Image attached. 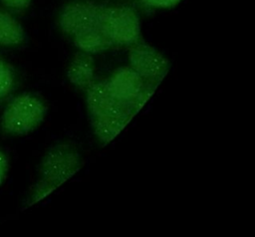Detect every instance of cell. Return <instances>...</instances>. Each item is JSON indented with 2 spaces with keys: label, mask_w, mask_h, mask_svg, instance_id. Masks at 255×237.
Masks as SVG:
<instances>
[{
  "label": "cell",
  "mask_w": 255,
  "mask_h": 237,
  "mask_svg": "<svg viewBox=\"0 0 255 237\" xmlns=\"http://www.w3.org/2000/svg\"><path fill=\"white\" fill-rule=\"evenodd\" d=\"M86 95L93 129L103 143L116 138L136 115L113 95L106 80L93 82Z\"/></svg>",
  "instance_id": "cell-1"
},
{
  "label": "cell",
  "mask_w": 255,
  "mask_h": 237,
  "mask_svg": "<svg viewBox=\"0 0 255 237\" xmlns=\"http://www.w3.org/2000/svg\"><path fill=\"white\" fill-rule=\"evenodd\" d=\"M46 114L47 107L38 96L24 93L7 104L1 116V127L8 134H26L40 125Z\"/></svg>",
  "instance_id": "cell-2"
},
{
  "label": "cell",
  "mask_w": 255,
  "mask_h": 237,
  "mask_svg": "<svg viewBox=\"0 0 255 237\" xmlns=\"http://www.w3.org/2000/svg\"><path fill=\"white\" fill-rule=\"evenodd\" d=\"M82 159L78 150L69 143L52 146L44 155L40 168L39 180L53 192L70 179L81 167Z\"/></svg>",
  "instance_id": "cell-3"
},
{
  "label": "cell",
  "mask_w": 255,
  "mask_h": 237,
  "mask_svg": "<svg viewBox=\"0 0 255 237\" xmlns=\"http://www.w3.org/2000/svg\"><path fill=\"white\" fill-rule=\"evenodd\" d=\"M100 26L113 46H131L140 37L139 17L128 6H103Z\"/></svg>",
  "instance_id": "cell-4"
},
{
  "label": "cell",
  "mask_w": 255,
  "mask_h": 237,
  "mask_svg": "<svg viewBox=\"0 0 255 237\" xmlns=\"http://www.w3.org/2000/svg\"><path fill=\"white\" fill-rule=\"evenodd\" d=\"M106 81L113 95L136 114L157 88L156 85L141 78L129 66L117 69Z\"/></svg>",
  "instance_id": "cell-5"
},
{
  "label": "cell",
  "mask_w": 255,
  "mask_h": 237,
  "mask_svg": "<svg viewBox=\"0 0 255 237\" xmlns=\"http://www.w3.org/2000/svg\"><path fill=\"white\" fill-rule=\"evenodd\" d=\"M129 67L145 81L158 86L166 76L168 60L154 47L146 43H135L129 46Z\"/></svg>",
  "instance_id": "cell-6"
},
{
  "label": "cell",
  "mask_w": 255,
  "mask_h": 237,
  "mask_svg": "<svg viewBox=\"0 0 255 237\" xmlns=\"http://www.w3.org/2000/svg\"><path fill=\"white\" fill-rule=\"evenodd\" d=\"M103 6L93 1H74L61 11L59 25L63 33L74 37L100 25Z\"/></svg>",
  "instance_id": "cell-7"
},
{
  "label": "cell",
  "mask_w": 255,
  "mask_h": 237,
  "mask_svg": "<svg viewBox=\"0 0 255 237\" xmlns=\"http://www.w3.org/2000/svg\"><path fill=\"white\" fill-rule=\"evenodd\" d=\"M96 65L91 54L80 51L77 53L68 69L69 81L80 89H87L96 81Z\"/></svg>",
  "instance_id": "cell-8"
},
{
  "label": "cell",
  "mask_w": 255,
  "mask_h": 237,
  "mask_svg": "<svg viewBox=\"0 0 255 237\" xmlns=\"http://www.w3.org/2000/svg\"><path fill=\"white\" fill-rule=\"evenodd\" d=\"M73 40L80 51L91 55L106 51L113 47L100 25L74 36Z\"/></svg>",
  "instance_id": "cell-9"
},
{
  "label": "cell",
  "mask_w": 255,
  "mask_h": 237,
  "mask_svg": "<svg viewBox=\"0 0 255 237\" xmlns=\"http://www.w3.org/2000/svg\"><path fill=\"white\" fill-rule=\"evenodd\" d=\"M25 40L21 24L9 13L0 9V45L17 46Z\"/></svg>",
  "instance_id": "cell-10"
},
{
  "label": "cell",
  "mask_w": 255,
  "mask_h": 237,
  "mask_svg": "<svg viewBox=\"0 0 255 237\" xmlns=\"http://www.w3.org/2000/svg\"><path fill=\"white\" fill-rule=\"evenodd\" d=\"M14 84L15 74L11 66L0 58V101L12 92Z\"/></svg>",
  "instance_id": "cell-11"
},
{
  "label": "cell",
  "mask_w": 255,
  "mask_h": 237,
  "mask_svg": "<svg viewBox=\"0 0 255 237\" xmlns=\"http://www.w3.org/2000/svg\"><path fill=\"white\" fill-rule=\"evenodd\" d=\"M141 4L153 8H170L177 5L181 0H138Z\"/></svg>",
  "instance_id": "cell-12"
},
{
  "label": "cell",
  "mask_w": 255,
  "mask_h": 237,
  "mask_svg": "<svg viewBox=\"0 0 255 237\" xmlns=\"http://www.w3.org/2000/svg\"><path fill=\"white\" fill-rule=\"evenodd\" d=\"M0 1L5 6L12 9H16V10H23L27 8L31 3V0H0Z\"/></svg>",
  "instance_id": "cell-13"
},
{
  "label": "cell",
  "mask_w": 255,
  "mask_h": 237,
  "mask_svg": "<svg viewBox=\"0 0 255 237\" xmlns=\"http://www.w3.org/2000/svg\"><path fill=\"white\" fill-rule=\"evenodd\" d=\"M9 167V160L5 152L0 150V185L3 183Z\"/></svg>",
  "instance_id": "cell-14"
}]
</instances>
